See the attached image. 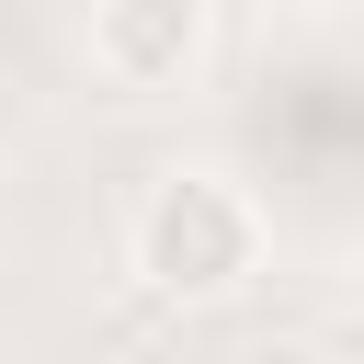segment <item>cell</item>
<instances>
[{
	"mask_svg": "<svg viewBox=\"0 0 364 364\" xmlns=\"http://www.w3.org/2000/svg\"><path fill=\"white\" fill-rule=\"evenodd\" d=\"M125 262L159 307H228L262 273V205L228 171H159L136 228H125Z\"/></svg>",
	"mask_w": 364,
	"mask_h": 364,
	"instance_id": "1",
	"label": "cell"
},
{
	"mask_svg": "<svg viewBox=\"0 0 364 364\" xmlns=\"http://www.w3.org/2000/svg\"><path fill=\"white\" fill-rule=\"evenodd\" d=\"M91 68L114 91H182L205 68V0H102L91 11Z\"/></svg>",
	"mask_w": 364,
	"mask_h": 364,
	"instance_id": "2",
	"label": "cell"
},
{
	"mask_svg": "<svg viewBox=\"0 0 364 364\" xmlns=\"http://www.w3.org/2000/svg\"><path fill=\"white\" fill-rule=\"evenodd\" d=\"M0 80H11V57H0Z\"/></svg>",
	"mask_w": 364,
	"mask_h": 364,
	"instance_id": "3",
	"label": "cell"
}]
</instances>
